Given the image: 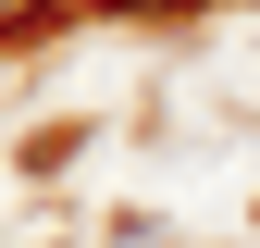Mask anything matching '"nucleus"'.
I'll use <instances>...</instances> for the list:
<instances>
[{
    "label": "nucleus",
    "mask_w": 260,
    "mask_h": 248,
    "mask_svg": "<svg viewBox=\"0 0 260 248\" xmlns=\"http://www.w3.org/2000/svg\"><path fill=\"white\" fill-rule=\"evenodd\" d=\"M100 13H199V0H100Z\"/></svg>",
    "instance_id": "f03ea898"
},
{
    "label": "nucleus",
    "mask_w": 260,
    "mask_h": 248,
    "mask_svg": "<svg viewBox=\"0 0 260 248\" xmlns=\"http://www.w3.org/2000/svg\"><path fill=\"white\" fill-rule=\"evenodd\" d=\"M25 25H50V0H0V38H25Z\"/></svg>",
    "instance_id": "f257e3e1"
},
{
    "label": "nucleus",
    "mask_w": 260,
    "mask_h": 248,
    "mask_svg": "<svg viewBox=\"0 0 260 248\" xmlns=\"http://www.w3.org/2000/svg\"><path fill=\"white\" fill-rule=\"evenodd\" d=\"M112 248H174V236H161V224H124V236H112Z\"/></svg>",
    "instance_id": "7ed1b4c3"
}]
</instances>
